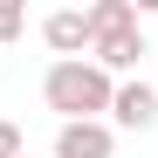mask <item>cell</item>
Returning <instances> with one entry per match:
<instances>
[{
    "label": "cell",
    "instance_id": "obj_1",
    "mask_svg": "<svg viewBox=\"0 0 158 158\" xmlns=\"http://www.w3.org/2000/svg\"><path fill=\"white\" fill-rule=\"evenodd\" d=\"M110 89H117V83H110L89 55L48 62V76H41V103H48L62 124H103V117H110Z\"/></svg>",
    "mask_w": 158,
    "mask_h": 158
},
{
    "label": "cell",
    "instance_id": "obj_2",
    "mask_svg": "<svg viewBox=\"0 0 158 158\" xmlns=\"http://www.w3.org/2000/svg\"><path fill=\"white\" fill-rule=\"evenodd\" d=\"M110 131H151L158 124V83H144V76H124V83L110 89V117H103Z\"/></svg>",
    "mask_w": 158,
    "mask_h": 158
},
{
    "label": "cell",
    "instance_id": "obj_3",
    "mask_svg": "<svg viewBox=\"0 0 158 158\" xmlns=\"http://www.w3.org/2000/svg\"><path fill=\"white\" fill-rule=\"evenodd\" d=\"M89 62L110 76V83H124V76L144 62V28H110V35H96V41H89Z\"/></svg>",
    "mask_w": 158,
    "mask_h": 158
},
{
    "label": "cell",
    "instance_id": "obj_4",
    "mask_svg": "<svg viewBox=\"0 0 158 158\" xmlns=\"http://www.w3.org/2000/svg\"><path fill=\"white\" fill-rule=\"evenodd\" d=\"M41 41L55 48L62 62H76V55H89V14H83V7H55V14L41 21Z\"/></svg>",
    "mask_w": 158,
    "mask_h": 158
},
{
    "label": "cell",
    "instance_id": "obj_5",
    "mask_svg": "<svg viewBox=\"0 0 158 158\" xmlns=\"http://www.w3.org/2000/svg\"><path fill=\"white\" fill-rule=\"evenodd\" d=\"M48 158H117V131L110 124H62Z\"/></svg>",
    "mask_w": 158,
    "mask_h": 158
},
{
    "label": "cell",
    "instance_id": "obj_6",
    "mask_svg": "<svg viewBox=\"0 0 158 158\" xmlns=\"http://www.w3.org/2000/svg\"><path fill=\"white\" fill-rule=\"evenodd\" d=\"M83 14H89V41L110 35V28H138V7H131V0H96V7H83Z\"/></svg>",
    "mask_w": 158,
    "mask_h": 158
},
{
    "label": "cell",
    "instance_id": "obj_7",
    "mask_svg": "<svg viewBox=\"0 0 158 158\" xmlns=\"http://www.w3.org/2000/svg\"><path fill=\"white\" fill-rule=\"evenodd\" d=\"M21 28H28V7H21V0H0V48H7Z\"/></svg>",
    "mask_w": 158,
    "mask_h": 158
},
{
    "label": "cell",
    "instance_id": "obj_8",
    "mask_svg": "<svg viewBox=\"0 0 158 158\" xmlns=\"http://www.w3.org/2000/svg\"><path fill=\"white\" fill-rule=\"evenodd\" d=\"M21 151H28V138H21V131L0 117V158H21Z\"/></svg>",
    "mask_w": 158,
    "mask_h": 158
},
{
    "label": "cell",
    "instance_id": "obj_9",
    "mask_svg": "<svg viewBox=\"0 0 158 158\" xmlns=\"http://www.w3.org/2000/svg\"><path fill=\"white\" fill-rule=\"evenodd\" d=\"M21 158H48V151H21Z\"/></svg>",
    "mask_w": 158,
    "mask_h": 158
}]
</instances>
